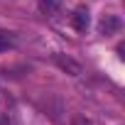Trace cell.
<instances>
[{
	"label": "cell",
	"instance_id": "6da1fadb",
	"mask_svg": "<svg viewBox=\"0 0 125 125\" xmlns=\"http://www.w3.org/2000/svg\"><path fill=\"white\" fill-rule=\"evenodd\" d=\"M54 64L64 71V74H69V76H79L81 74V64L76 59H71L69 54H54Z\"/></svg>",
	"mask_w": 125,
	"mask_h": 125
},
{
	"label": "cell",
	"instance_id": "7a4b0ae2",
	"mask_svg": "<svg viewBox=\"0 0 125 125\" xmlns=\"http://www.w3.org/2000/svg\"><path fill=\"white\" fill-rule=\"evenodd\" d=\"M120 25H123V22H120L118 15H103L101 22H98V32L108 37V34H115V32L120 30Z\"/></svg>",
	"mask_w": 125,
	"mask_h": 125
},
{
	"label": "cell",
	"instance_id": "277c9868",
	"mask_svg": "<svg viewBox=\"0 0 125 125\" xmlns=\"http://www.w3.org/2000/svg\"><path fill=\"white\" fill-rule=\"evenodd\" d=\"M39 10L44 12V15H56L59 12V8H61V3H59V0H39Z\"/></svg>",
	"mask_w": 125,
	"mask_h": 125
},
{
	"label": "cell",
	"instance_id": "8992f818",
	"mask_svg": "<svg viewBox=\"0 0 125 125\" xmlns=\"http://www.w3.org/2000/svg\"><path fill=\"white\" fill-rule=\"evenodd\" d=\"M74 125H93L88 118H83V115H74Z\"/></svg>",
	"mask_w": 125,
	"mask_h": 125
},
{
	"label": "cell",
	"instance_id": "52a82bcc",
	"mask_svg": "<svg viewBox=\"0 0 125 125\" xmlns=\"http://www.w3.org/2000/svg\"><path fill=\"white\" fill-rule=\"evenodd\" d=\"M0 125H3V115H0Z\"/></svg>",
	"mask_w": 125,
	"mask_h": 125
},
{
	"label": "cell",
	"instance_id": "5b68a950",
	"mask_svg": "<svg viewBox=\"0 0 125 125\" xmlns=\"http://www.w3.org/2000/svg\"><path fill=\"white\" fill-rule=\"evenodd\" d=\"M10 47H15V34L0 30V52H5V49H10Z\"/></svg>",
	"mask_w": 125,
	"mask_h": 125
},
{
	"label": "cell",
	"instance_id": "3957f363",
	"mask_svg": "<svg viewBox=\"0 0 125 125\" xmlns=\"http://www.w3.org/2000/svg\"><path fill=\"white\" fill-rule=\"evenodd\" d=\"M71 25H74V30H79V32H86V27H88V15H86L83 10L74 12V15H71Z\"/></svg>",
	"mask_w": 125,
	"mask_h": 125
}]
</instances>
